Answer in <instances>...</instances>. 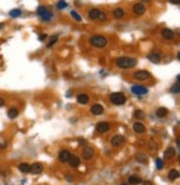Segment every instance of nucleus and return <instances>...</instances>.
<instances>
[{
  "label": "nucleus",
  "instance_id": "f8f14e48",
  "mask_svg": "<svg viewBox=\"0 0 180 185\" xmlns=\"http://www.w3.org/2000/svg\"><path fill=\"white\" fill-rule=\"evenodd\" d=\"M68 162H69V165L71 167H78L80 165V158L77 155H74V154H70Z\"/></svg>",
  "mask_w": 180,
  "mask_h": 185
},
{
  "label": "nucleus",
  "instance_id": "4c0bfd02",
  "mask_svg": "<svg viewBox=\"0 0 180 185\" xmlns=\"http://www.w3.org/2000/svg\"><path fill=\"white\" fill-rule=\"evenodd\" d=\"M142 184L144 185H153L150 181H144V182H142Z\"/></svg>",
  "mask_w": 180,
  "mask_h": 185
},
{
  "label": "nucleus",
  "instance_id": "5701e85b",
  "mask_svg": "<svg viewBox=\"0 0 180 185\" xmlns=\"http://www.w3.org/2000/svg\"><path fill=\"white\" fill-rule=\"evenodd\" d=\"M18 168H19V171L22 172V173H29L30 172V165L27 164V163H20Z\"/></svg>",
  "mask_w": 180,
  "mask_h": 185
},
{
  "label": "nucleus",
  "instance_id": "20e7f679",
  "mask_svg": "<svg viewBox=\"0 0 180 185\" xmlns=\"http://www.w3.org/2000/svg\"><path fill=\"white\" fill-rule=\"evenodd\" d=\"M37 13H38V16H40L41 19L43 20V21H50V19L53 18V12L50 11V10H48L46 7H39L38 9H37Z\"/></svg>",
  "mask_w": 180,
  "mask_h": 185
},
{
  "label": "nucleus",
  "instance_id": "a19ab883",
  "mask_svg": "<svg viewBox=\"0 0 180 185\" xmlns=\"http://www.w3.org/2000/svg\"><path fill=\"white\" fill-rule=\"evenodd\" d=\"M177 146H178V147H180V146H179V138H177Z\"/></svg>",
  "mask_w": 180,
  "mask_h": 185
},
{
  "label": "nucleus",
  "instance_id": "412c9836",
  "mask_svg": "<svg viewBox=\"0 0 180 185\" xmlns=\"http://www.w3.org/2000/svg\"><path fill=\"white\" fill-rule=\"evenodd\" d=\"M8 117L9 118H11V120H13V118H16L18 116V114H19V110H18L16 107H11L8 109Z\"/></svg>",
  "mask_w": 180,
  "mask_h": 185
},
{
  "label": "nucleus",
  "instance_id": "f03ea898",
  "mask_svg": "<svg viewBox=\"0 0 180 185\" xmlns=\"http://www.w3.org/2000/svg\"><path fill=\"white\" fill-rule=\"evenodd\" d=\"M90 44L93 47L102 48L107 45V38L104 36H100V35H97V36H93L90 38Z\"/></svg>",
  "mask_w": 180,
  "mask_h": 185
},
{
  "label": "nucleus",
  "instance_id": "ddd939ff",
  "mask_svg": "<svg viewBox=\"0 0 180 185\" xmlns=\"http://www.w3.org/2000/svg\"><path fill=\"white\" fill-rule=\"evenodd\" d=\"M132 10H134V12L137 16H142L146 12V7L142 4H136L134 8H132Z\"/></svg>",
  "mask_w": 180,
  "mask_h": 185
},
{
  "label": "nucleus",
  "instance_id": "393cba45",
  "mask_svg": "<svg viewBox=\"0 0 180 185\" xmlns=\"http://www.w3.org/2000/svg\"><path fill=\"white\" fill-rule=\"evenodd\" d=\"M78 103L81 104V105H86L89 103V97L86 94H80L78 96Z\"/></svg>",
  "mask_w": 180,
  "mask_h": 185
},
{
  "label": "nucleus",
  "instance_id": "e433bc0d",
  "mask_svg": "<svg viewBox=\"0 0 180 185\" xmlns=\"http://www.w3.org/2000/svg\"><path fill=\"white\" fill-rule=\"evenodd\" d=\"M47 37H48V36H47L46 34H43V35H41V36L39 37V40H45Z\"/></svg>",
  "mask_w": 180,
  "mask_h": 185
},
{
  "label": "nucleus",
  "instance_id": "72a5a7b5",
  "mask_svg": "<svg viewBox=\"0 0 180 185\" xmlns=\"http://www.w3.org/2000/svg\"><path fill=\"white\" fill-rule=\"evenodd\" d=\"M67 6H68V4H67L66 1H64V0H60V1L58 2V5H57L58 9H64Z\"/></svg>",
  "mask_w": 180,
  "mask_h": 185
},
{
  "label": "nucleus",
  "instance_id": "c756f323",
  "mask_svg": "<svg viewBox=\"0 0 180 185\" xmlns=\"http://www.w3.org/2000/svg\"><path fill=\"white\" fill-rule=\"evenodd\" d=\"M58 38H59V35H53V36L50 37V42H48V45H47V47L48 48H50L51 46H53L56 42H57V40H58Z\"/></svg>",
  "mask_w": 180,
  "mask_h": 185
},
{
  "label": "nucleus",
  "instance_id": "c9c22d12",
  "mask_svg": "<svg viewBox=\"0 0 180 185\" xmlns=\"http://www.w3.org/2000/svg\"><path fill=\"white\" fill-rule=\"evenodd\" d=\"M86 143H87V142H86L83 138H79V144H81V145H85V146H86Z\"/></svg>",
  "mask_w": 180,
  "mask_h": 185
},
{
  "label": "nucleus",
  "instance_id": "37998d69",
  "mask_svg": "<svg viewBox=\"0 0 180 185\" xmlns=\"http://www.w3.org/2000/svg\"><path fill=\"white\" fill-rule=\"evenodd\" d=\"M121 185H128V184H126V183H123V184H121Z\"/></svg>",
  "mask_w": 180,
  "mask_h": 185
},
{
  "label": "nucleus",
  "instance_id": "0eeeda50",
  "mask_svg": "<svg viewBox=\"0 0 180 185\" xmlns=\"http://www.w3.org/2000/svg\"><path fill=\"white\" fill-rule=\"evenodd\" d=\"M82 157L85 158V160H92V157L95 156V151H93L91 147H89V146H86L85 148L82 149V153H81Z\"/></svg>",
  "mask_w": 180,
  "mask_h": 185
},
{
  "label": "nucleus",
  "instance_id": "2f4dec72",
  "mask_svg": "<svg viewBox=\"0 0 180 185\" xmlns=\"http://www.w3.org/2000/svg\"><path fill=\"white\" fill-rule=\"evenodd\" d=\"M70 13H71L72 18L75 19V20H77V21H79V23H80V21L82 20V18L80 17V15H79V13H78L77 11H75V10H72V11L70 12Z\"/></svg>",
  "mask_w": 180,
  "mask_h": 185
},
{
  "label": "nucleus",
  "instance_id": "39448f33",
  "mask_svg": "<svg viewBox=\"0 0 180 185\" xmlns=\"http://www.w3.org/2000/svg\"><path fill=\"white\" fill-rule=\"evenodd\" d=\"M151 77V74L147 70H138L134 74V78L136 80H147Z\"/></svg>",
  "mask_w": 180,
  "mask_h": 185
},
{
  "label": "nucleus",
  "instance_id": "b1692460",
  "mask_svg": "<svg viewBox=\"0 0 180 185\" xmlns=\"http://www.w3.org/2000/svg\"><path fill=\"white\" fill-rule=\"evenodd\" d=\"M128 182H129L130 184H132V185H137V184H140V183L142 182V179H140L139 176L132 175V176H130V177L128 179Z\"/></svg>",
  "mask_w": 180,
  "mask_h": 185
},
{
  "label": "nucleus",
  "instance_id": "a878e982",
  "mask_svg": "<svg viewBox=\"0 0 180 185\" xmlns=\"http://www.w3.org/2000/svg\"><path fill=\"white\" fill-rule=\"evenodd\" d=\"M167 114H168V109H167L166 107H160L156 110V115H157L158 117H160V118L165 117Z\"/></svg>",
  "mask_w": 180,
  "mask_h": 185
},
{
  "label": "nucleus",
  "instance_id": "f257e3e1",
  "mask_svg": "<svg viewBox=\"0 0 180 185\" xmlns=\"http://www.w3.org/2000/svg\"><path fill=\"white\" fill-rule=\"evenodd\" d=\"M137 65V59L132 57H119L116 60V66L121 69H129Z\"/></svg>",
  "mask_w": 180,
  "mask_h": 185
},
{
  "label": "nucleus",
  "instance_id": "7ed1b4c3",
  "mask_svg": "<svg viewBox=\"0 0 180 185\" xmlns=\"http://www.w3.org/2000/svg\"><path fill=\"white\" fill-rule=\"evenodd\" d=\"M110 102L115 105H123L127 102V97L122 93H112L110 95Z\"/></svg>",
  "mask_w": 180,
  "mask_h": 185
},
{
  "label": "nucleus",
  "instance_id": "1a4fd4ad",
  "mask_svg": "<svg viewBox=\"0 0 180 185\" xmlns=\"http://www.w3.org/2000/svg\"><path fill=\"white\" fill-rule=\"evenodd\" d=\"M131 91L136 94V95H139V96H142V95H146L147 93H148V89L144 87V86H139V85H136V86H132V88H131Z\"/></svg>",
  "mask_w": 180,
  "mask_h": 185
},
{
  "label": "nucleus",
  "instance_id": "6ab92c4d",
  "mask_svg": "<svg viewBox=\"0 0 180 185\" xmlns=\"http://www.w3.org/2000/svg\"><path fill=\"white\" fill-rule=\"evenodd\" d=\"M88 15H89V18L92 19V20H95V19H99L100 15H101V11H100L99 9L93 8V9H91V10H89Z\"/></svg>",
  "mask_w": 180,
  "mask_h": 185
},
{
  "label": "nucleus",
  "instance_id": "dca6fc26",
  "mask_svg": "<svg viewBox=\"0 0 180 185\" xmlns=\"http://www.w3.org/2000/svg\"><path fill=\"white\" fill-rule=\"evenodd\" d=\"M69 156H70V152H69V151L64 149V151H61V152L59 153L58 158H59V161H60V162L66 163V162H68V160H69Z\"/></svg>",
  "mask_w": 180,
  "mask_h": 185
},
{
  "label": "nucleus",
  "instance_id": "4468645a",
  "mask_svg": "<svg viewBox=\"0 0 180 185\" xmlns=\"http://www.w3.org/2000/svg\"><path fill=\"white\" fill-rule=\"evenodd\" d=\"M132 128H134V133H137V134H142V133L146 132L145 125L142 123H140V122H136L134 124V126H132Z\"/></svg>",
  "mask_w": 180,
  "mask_h": 185
},
{
  "label": "nucleus",
  "instance_id": "2eb2a0df",
  "mask_svg": "<svg viewBox=\"0 0 180 185\" xmlns=\"http://www.w3.org/2000/svg\"><path fill=\"white\" fill-rule=\"evenodd\" d=\"M174 156H176V149L174 147H168L163 153V157L166 160H171V158H174Z\"/></svg>",
  "mask_w": 180,
  "mask_h": 185
},
{
  "label": "nucleus",
  "instance_id": "6e6552de",
  "mask_svg": "<svg viewBox=\"0 0 180 185\" xmlns=\"http://www.w3.org/2000/svg\"><path fill=\"white\" fill-rule=\"evenodd\" d=\"M43 171V165L41 163H34L31 166H30V173L31 174H40Z\"/></svg>",
  "mask_w": 180,
  "mask_h": 185
},
{
  "label": "nucleus",
  "instance_id": "473e14b6",
  "mask_svg": "<svg viewBox=\"0 0 180 185\" xmlns=\"http://www.w3.org/2000/svg\"><path fill=\"white\" fill-rule=\"evenodd\" d=\"M156 167H157L158 170H162L163 162H162L161 158H157V160H156Z\"/></svg>",
  "mask_w": 180,
  "mask_h": 185
},
{
  "label": "nucleus",
  "instance_id": "f704fd0d",
  "mask_svg": "<svg viewBox=\"0 0 180 185\" xmlns=\"http://www.w3.org/2000/svg\"><path fill=\"white\" fill-rule=\"evenodd\" d=\"M169 2L172 4V5H179L180 0H169Z\"/></svg>",
  "mask_w": 180,
  "mask_h": 185
},
{
  "label": "nucleus",
  "instance_id": "9b49d317",
  "mask_svg": "<svg viewBox=\"0 0 180 185\" xmlns=\"http://www.w3.org/2000/svg\"><path fill=\"white\" fill-rule=\"evenodd\" d=\"M161 36H162V38L166 39V40H171V39H174V34L172 30L168 29V28H163V29L161 30Z\"/></svg>",
  "mask_w": 180,
  "mask_h": 185
},
{
  "label": "nucleus",
  "instance_id": "9d476101",
  "mask_svg": "<svg viewBox=\"0 0 180 185\" xmlns=\"http://www.w3.org/2000/svg\"><path fill=\"white\" fill-rule=\"evenodd\" d=\"M96 129L99 133H107V132L110 129V125L106 122H100L96 125Z\"/></svg>",
  "mask_w": 180,
  "mask_h": 185
},
{
  "label": "nucleus",
  "instance_id": "cd10ccee",
  "mask_svg": "<svg viewBox=\"0 0 180 185\" xmlns=\"http://www.w3.org/2000/svg\"><path fill=\"white\" fill-rule=\"evenodd\" d=\"M9 16L12 17V18H18V17L21 16V10L20 9H12L9 12Z\"/></svg>",
  "mask_w": 180,
  "mask_h": 185
},
{
  "label": "nucleus",
  "instance_id": "aec40b11",
  "mask_svg": "<svg viewBox=\"0 0 180 185\" xmlns=\"http://www.w3.org/2000/svg\"><path fill=\"white\" fill-rule=\"evenodd\" d=\"M136 161L141 163V164H148V156L144 154V153H138L136 154Z\"/></svg>",
  "mask_w": 180,
  "mask_h": 185
},
{
  "label": "nucleus",
  "instance_id": "423d86ee",
  "mask_svg": "<svg viewBox=\"0 0 180 185\" xmlns=\"http://www.w3.org/2000/svg\"><path fill=\"white\" fill-rule=\"evenodd\" d=\"M125 143H126V138L122 135H116V136H113L111 138V145L113 147H119V146L123 145Z\"/></svg>",
  "mask_w": 180,
  "mask_h": 185
},
{
  "label": "nucleus",
  "instance_id": "a211bd4d",
  "mask_svg": "<svg viewBox=\"0 0 180 185\" xmlns=\"http://www.w3.org/2000/svg\"><path fill=\"white\" fill-rule=\"evenodd\" d=\"M90 112L93 115H101L104 113V107L101 105H99V104H96V105H93L92 107L90 108Z\"/></svg>",
  "mask_w": 180,
  "mask_h": 185
},
{
  "label": "nucleus",
  "instance_id": "79ce46f5",
  "mask_svg": "<svg viewBox=\"0 0 180 185\" xmlns=\"http://www.w3.org/2000/svg\"><path fill=\"white\" fill-rule=\"evenodd\" d=\"M4 28V24H0V30Z\"/></svg>",
  "mask_w": 180,
  "mask_h": 185
},
{
  "label": "nucleus",
  "instance_id": "58836bf2",
  "mask_svg": "<svg viewBox=\"0 0 180 185\" xmlns=\"http://www.w3.org/2000/svg\"><path fill=\"white\" fill-rule=\"evenodd\" d=\"M4 105H5V99H4V98H1V97H0V107H2V106H4Z\"/></svg>",
  "mask_w": 180,
  "mask_h": 185
},
{
  "label": "nucleus",
  "instance_id": "7c9ffc66",
  "mask_svg": "<svg viewBox=\"0 0 180 185\" xmlns=\"http://www.w3.org/2000/svg\"><path fill=\"white\" fill-rule=\"evenodd\" d=\"M170 93H172V94H179L180 93V84L179 83H176L170 88Z\"/></svg>",
  "mask_w": 180,
  "mask_h": 185
},
{
  "label": "nucleus",
  "instance_id": "bb28decb",
  "mask_svg": "<svg viewBox=\"0 0 180 185\" xmlns=\"http://www.w3.org/2000/svg\"><path fill=\"white\" fill-rule=\"evenodd\" d=\"M179 177V172L177 171V170H171L168 174V179L170 181H174V179H177Z\"/></svg>",
  "mask_w": 180,
  "mask_h": 185
},
{
  "label": "nucleus",
  "instance_id": "f3484780",
  "mask_svg": "<svg viewBox=\"0 0 180 185\" xmlns=\"http://www.w3.org/2000/svg\"><path fill=\"white\" fill-rule=\"evenodd\" d=\"M147 57H148V59L150 60L151 63H153V64H159L160 60H161V57H160V55L158 54V53H150Z\"/></svg>",
  "mask_w": 180,
  "mask_h": 185
},
{
  "label": "nucleus",
  "instance_id": "ea45409f",
  "mask_svg": "<svg viewBox=\"0 0 180 185\" xmlns=\"http://www.w3.org/2000/svg\"><path fill=\"white\" fill-rule=\"evenodd\" d=\"M67 97H71V91H68V93H67Z\"/></svg>",
  "mask_w": 180,
  "mask_h": 185
},
{
  "label": "nucleus",
  "instance_id": "4be33fe9",
  "mask_svg": "<svg viewBox=\"0 0 180 185\" xmlns=\"http://www.w3.org/2000/svg\"><path fill=\"white\" fill-rule=\"evenodd\" d=\"M112 13H113L115 18L121 19V18H123V16H125V10H123L122 8H116V9L113 10Z\"/></svg>",
  "mask_w": 180,
  "mask_h": 185
},
{
  "label": "nucleus",
  "instance_id": "c85d7f7f",
  "mask_svg": "<svg viewBox=\"0 0 180 185\" xmlns=\"http://www.w3.org/2000/svg\"><path fill=\"white\" fill-rule=\"evenodd\" d=\"M134 117H136L137 120H144L146 117V115L145 113H144V110L137 109V110H134Z\"/></svg>",
  "mask_w": 180,
  "mask_h": 185
}]
</instances>
